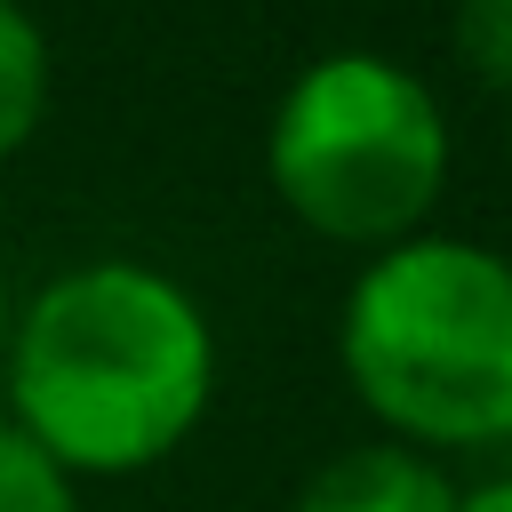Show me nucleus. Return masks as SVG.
I'll list each match as a JSON object with an SVG mask.
<instances>
[{
    "label": "nucleus",
    "mask_w": 512,
    "mask_h": 512,
    "mask_svg": "<svg viewBox=\"0 0 512 512\" xmlns=\"http://www.w3.org/2000/svg\"><path fill=\"white\" fill-rule=\"evenodd\" d=\"M216 400V320L152 256H80L8 304L0 416L80 488L168 464Z\"/></svg>",
    "instance_id": "nucleus-1"
},
{
    "label": "nucleus",
    "mask_w": 512,
    "mask_h": 512,
    "mask_svg": "<svg viewBox=\"0 0 512 512\" xmlns=\"http://www.w3.org/2000/svg\"><path fill=\"white\" fill-rule=\"evenodd\" d=\"M336 368L376 440L464 456L512 440V256L464 232L376 248L336 312Z\"/></svg>",
    "instance_id": "nucleus-2"
},
{
    "label": "nucleus",
    "mask_w": 512,
    "mask_h": 512,
    "mask_svg": "<svg viewBox=\"0 0 512 512\" xmlns=\"http://www.w3.org/2000/svg\"><path fill=\"white\" fill-rule=\"evenodd\" d=\"M456 136L440 88L384 48H328L296 64L264 128L272 200L328 248H392L432 232Z\"/></svg>",
    "instance_id": "nucleus-3"
},
{
    "label": "nucleus",
    "mask_w": 512,
    "mask_h": 512,
    "mask_svg": "<svg viewBox=\"0 0 512 512\" xmlns=\"http://www.w3.org/2000/svg\"><path fill=\"white\" fill-rule=\"evenodd\" d=\"M456 496L464 488L440 456L400 440H360V448H336L320 472H304L288 512H456Z\"/></svg>",
    "instance_id": "nucleus-4"
},
{
    "label": "nucleus",
    "mask_w": 512,
    "mask_h": 512,
    "mask_svg": "<svg viewBox=\"0 0 512 512\" xmlns=\"http://www.w3.org/2000/svg\"><path fill=\"white\" fill-rule=\"evenodd\" d=\"M56 96V48L24 0H0V168L40 136Z\"/></svg>",
    "instance_id": "nucleus-5"
},
{
    "label": "nucleus",
    "mask_w": 512,
    "mask_h": 512,
    "mask_svg": "<svg viewBox=\"0 0 512 512\" xmlns=\"http://www.w3.org/2000/svg\"><path fill=\"white\" fill-rule=\"evenodd\" d=\"M448 40H456V64L488 96H512V0H456Z\"/></svg>",
    "instance_id": "nucleus-6"
},
{
    "label": "nucleus",
    "mask_w": 512,
    "mask_h": 512,
    "mask_svg": "<svg viewBox=\"0 0 512 512\" xmlns=\"http://www.w3.org/2000/svg\"><path fill=\"white\" fill-rule=\"evenodd\" d=\"M0 512H80V488L0 416Z\"/></svg>",
    "instance_id": "nucleus-7"
},
{
    "label": "nucleus",
    "mask_w": 512,
    "mask_h": 512,
    "mask_svg": "<svg viewBox=\"0 0 512 512\" xmlns=\"http://www.w3.org/2000/svg\"><path fill=\"white\" fill-rule=\"evenodd\" d=\"M456 512H512V472H496V480L464 488V496H456Z\"/></svg>",
    "instance_id": "nucleus-8"
},
{
    "label": "nucleus",
    "mask_w": 512,
    "mask_h": 512,
    "mask_svg": "<svg viewBox=\"0 0 512 512\" xmlns=\"http://www.w3.org/2000/svg\"><path fill=\"white\" fill-rule=\"evenodd\" d=\"M0 344H8V288H0Z\"/></svg>",
    "instance_id": "nucleus-9"
}]
</instances>
